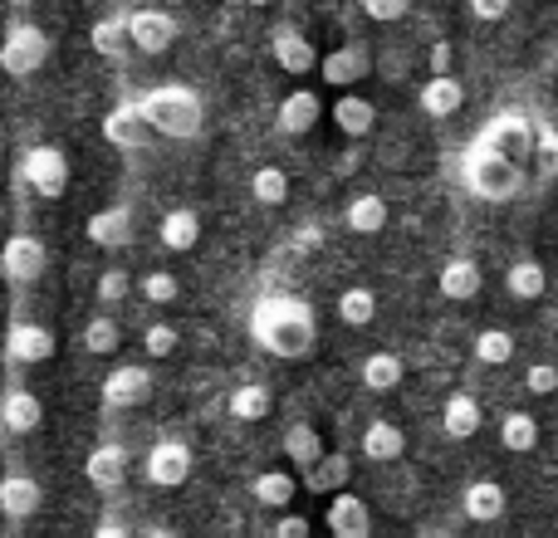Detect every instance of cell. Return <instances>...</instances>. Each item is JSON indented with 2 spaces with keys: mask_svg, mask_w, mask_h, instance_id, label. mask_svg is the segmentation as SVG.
Wrapping results in <instances>:
<instances>
[{
  "mask_svg": "<svg viewBox=\"0 0 558 538\" xmlns=\"http://www.w3.org/2000/svg\"><path fill=\"white\" fill-rule=\"evenodd\" d=\"M78 343H84V353H94V357H113L118 343H123V328L113 323V314H94L84 323V333H78Z\"/></svg>",
  "mask_w": 558,
  "mask_h": 538,
  "instance_id": "d590c367",
  "label": "cell"
},
{
  "mask_svg": "<svg viewBox=\"0 0 558 538\" xmlns=\"http://www.w3.org/2000/svg\"><path fill=\"white\" fill-rule=\"evenodd\" d=\"M270 54H275V64L284 69V74H308V69H318V49L308 45V35L304 29H294V25H279L275 35H270Z\"/></svg>",
  "mask_w": 558,
  "mask_h": 538,
  "instance_id": "ac0fdd59",
  "label": "cell"
},
{
  "mask_svg": "<svg viewBox=\"0 0 558 538\" xmlns=\"http://www.w3.org/2000/svg\"><path fill=\"white\" fill-rule=\"evenodd\" d=\"M505 289H510L514 298H524V304H534V298L549 289V274H544L539 260H514L505 269Z\"/></svg>",
  "mask_w": 558,
  "mask_h": 538,
  "instance_id": "e575fe53",
  "label": "cell"
},
{
  "mask_svg": "<svg viewBox=\"0 0 558 538\" xmlns=\"http://www.w3.org/2000/svg\"><path fill=\"white\" fill-rule=\"evenodd\" d=\"M251 196H255L260 206L289 201V172H284V167H255V176H251Z\"/></svg>",
  "mask_w": 558,
  "mask_h": 538,
  "instance_id": "60d3db41",
  "label": "cell"
},
{
  "mask_svg": "<svg viewBox=\"0 0 558 538\" xmlns=\"http://www.w3.org/2000/svg\"><path fill=\"white\" fill-rule=\"evenodd\" d=\"M251 338L270 357H289V363H299V357H308L314 353V343H318L314 308H308L299 294H260L251 304Z\"/></svg>",
  "mask_w": 558,
  "mask_h": 538,
  "instance_id": "6da1fadb",
  "label": "cell"
},
{
  "mask_svg": "<svg viewBox=\"0 0 558 538\" xmlns=\"http://www.w3.org/2000/svg\"><path fill=\"white\" fill-rule=\"evenodd\" d=\"M88 45H94V54L118 59V54L128 49V15H104V20H94V29H88Z\"/></svg>",
  "mask_w": 558,
  "mask_h": 538,
  "instance_id": "8d00e7d4",
  "label": "cell"
},
{
  "mask_svg": "<svg viewBox=\"0 0 558 538\" xmlns=\"http://www.w3.org/2000/svg\"><path fill=\"white\" fill-rule=\"evenodd\" d=\"M84 475H88V485H94L98 494L123 490V480H128V451H123V445H113V441L94 445V451H88V461H84Z\"/></svg>",
  "mask_w": 558,
  "mask_h": 538,
  "instance_id": "2e32d148",
  "label": "cell"
},
{
  "mask_svg": "<svg viewBox=\"0 0 558 538\" xmlns=\"http://www.w3.org/2000/svg\"><path fill=\"white\" fill-rule=\"evenodd\" d=\"M328 534L333 538H373V514H367V500L338 490L328 494Z\"/></svg>",
  "mask_w": 558,
  "mask_h": 538,
  "instance_id": "9a60e30c",
  "label": "cell"
},
{
  "mask_svg": "<svg viewBox=\"0 0 558 538\" xmlns=\"http://www.w3.org/2000/svg\"><path fill=\"white\" fill-rule=\"evenodd\" d=\"M348 475H353L348 455H324L318 465H308V470H304V490H314V494H338V490L348 485Z\"/></svg>",
  "mask_w": 558,
  "mask_h": 538,
  "instance_id": "d6a6232c",
  "label": "cell"
},
{
  "mask_svg": "<svg viewBox=\"0 0 558 538\" xmlns=\"http://www.w3.org/2000/svg\"><path fill=\"white\" fill-rule=\"evenodd\" d=\"M275 538H308V519H304V514H279V519H275Z\"/></svg>",
  "mask_w": 558,
  "mask_h": 538,
  "instance_id": "7dc6e473",
  "label": "cell"
},
{
  "mask_svg": "<svg viewBox=\"0 0 558 538\" xmlns=\"http://www.w3.org/2000/svg\"><path fill=\"white\" fill-rule=\"evenodd\" d=\"M39 504H45V490H39L35 475H25V470H5V475H0V514H5L10 524L35 519Z\"/></svg>",
  "mask_w": 558,
  "mask_h": 538,
  "instance_id": "5bb4252c",
  "label": "cell"
},
{
  "mask_svg": "<svg viewBox=\"0 0 558 538\" xmlns=\"http://www.w3.org/2000/svg\"><path fill=\"white\" fill-rule=\"evenodd\" d=\"M461 504H465V519H475V524H495V519L505 514V490H500L495 480H475V485H465Z\"/></svg>",
  "mask_w": 558,
  "mask_h": 538,
  "instance_id": "83f0119b",
  "label": "cell"
},
{
  "mask_svg": "<svg viewBox=\"0 0 558 538\" xmlns=\"http://www.w3.org/2000/svg\"><path fill=\"white\" fill-rule=\"evenodd\" d=\"M284 461L299 465V470H308V465L324 461V441H318V431L308 421H294L284 431Z\"/></svg>",
  "mask_w": 558,
  "mask_h": 538,
  "instance_id": "4dcf8cb0",
  "label": "cell"
},
{
  "mask_svg": "<svg viewBox=\"0 0 558 538\" xmlns=\"http://www.w3.org/2000/svg\"><path fill=\"white\" fill-rule=\"evenodd\" d=\"M500 445L505 451H514V455L534 451V445H539V421H534L530 412H510L500 421Z\"/></svg>",
  "mask_w": 558,
  "mask_h": 538,
  "instance_id": "f35d334b",
  "label": "cell"
},
{
  "mask_svg": "<svg viewBox=\"0 0 558 538\" xmlns=\"http://www.w3.org/2000/svg\"><path fill=\"white\" fill-rule=\"evenodd\" d=\"M128 294H133V274H128V269H104V274H98V284H94L98 308H118Z\"/></svg>",
  "mask_w": 558,
  "mask_h": 538,
  "instance_id": "b9f144b4",
  "label": "cell"
},
{
  "mask_svg": "<svg viewBox=\"0 0 558 538\" xmlns=\"http://www.w3.org/2000/svg\"><path fill=\"white\" fill-rule=\"evenodd\" d=\"M524 392H530V396H554L558 392V367L554 363L524 367Z\"/></svg>",
  "mask_w": 558,
  "mask_h": 538,
  "instance_id": "f6af8a7d",
  "label": "cell"
},
{
  "mask_svg": "<svg viewBox=\"0 0 558 538\" xmlns=\"http://www.w3.org/2000/svg\"><path fill=\"white\" fill-rule=\"evenodd\" d=\"M137 294H143L153 308H167V304H177V294H182V279H177L172 269H147V274L137 279Z\"/></svg>",
  "mask_w": 558,
  "mask_h": 538,
  "instance_id": "ab89813d",
  "label": "cell"
},
{
  "mask_svg": "<svg viewBox=\"0 0 558 538\" xmlns=\"http://www.w3.org/2000/svg\"><path fill=\"white\" fill-rule=\"evenodd\" d=\"M475 137H481V143H490L495 152H505L510 162H520L524 172L534 167V118L524 113V108H505V113H495ZM530 182H534V176H530Z\"/></svg>",
  "mask_w": 558,
  "mask_h": 538,
  "instance_id": "8992f818",
  "label": "cell"
},
{
  "mask_svg": "<svg viewBox=\"0 0 558 538\" xmlns=\"http://www.w3.org/2000/svg\"><path fill=\"white\" fill-rule=\"evenodd\" d=\"M534 186H549L558 176V127L534 123Z\"/></svg>",
  "mask_w": 558,
  "mask_h": 538,
  "instance_id": "836d02e7",
  "label": "cell"
},
{
  "mask_svg": "<svg viewBox=\"0 0 558 538\" xmlns=\"http://www.w3.org/2000/svg\"><path fill=\"white\" fill-rule=\"evenodd\" d=\"M94 538H128V529H123L118 519H104V524L94 529Z\"/></svg>",
  "mask_w": 558,
  "mask_h": 538,
  "instance_id": "816d5d0a",
  "label": "cell"
},
{
  "mask_svg": "<svg viewBox=\"0 0 558 538\" xmlns=\"http://www.w3.org/2000/svg\"><path fill=\"white\" fill-rule=\"evenodd\" d=\"M49 54H54V39L39 25H29V20H15V25L5 29V39H0V69H5L10 78L39 74V69L49 64Z\"/></svg>",
  "mask_w": 558,
  "mask_h": 538,
  "instance_id": "277c9868",
  "label": "cell"
},
{
  "mask_svg": "<svg viewBox=\"0 0 558 538\" xmlns=\"http://www.w3.org/2000/svg\"><path fill=\"white\" fill-rule=\"evenodd\" d=\"M461 182L465 192L475 196V201H514V196H524V186H530V172H524L520 162H510L505 152H495L490 143H481V137H471V147H465L461 157Z\"/></svg>",
  "mask_w": 558,
  "mask_h": 538,
  "instance_id": "7a4b0ae2",
  "label": "cell"
},
{
  "mask_svg": "<svg viewBox=\"0 0 558 538\" xmlns=\"http://www.w3.org/2000/svg\"><path fill=\"white\" fill-rule=\"evenodd\" d=\"M318 241H324V231H318V225H299V235H294L299 250H318Z\"/></svg>",
  "mask_w": 558,
  "mask_h": 538,
  "instance_id": "681fc988",
  "label": "cell"
},
{
  "mask_svg": "<svg viewBox=\"0 0 558 538\" xmlns=\"http://www.w3.org/2000/svg\"><path fill=\"white\" fill-rule=\"evenodd\" d=\"M157 241L172 255L196 250V241H202V216H196L192 206H172V211L162 216V225H157Z\"/></svg>",
  "mask_w": 558,
  "mask_h": 538,
  "instance_id": "ffe728a7",
  "label": "cell"
},
{
  "mask_svg": "<svg viewBox=\"0 0 558 538\" xmlns=\"http://www.w3.org/2000/svg\"><path fill=\"white\" fill-rule=\"evenodd\" d=\"M137 108H143V118L153 123L157 137H177V143L196 137V133H202V123H206L202 98H196L186 84H157V88H147V94L137 98Z\"/></svg>",
  "mask_w": 558,
  "mask_h": 538,
  "instance_id": "3957f363",
  "label": "cell"
},
{
  "mask_svg": "<svg viewBox=\"0 0 558 538\" xmlns=\"http://www.w3.org/2000/svg\"><path fill=\"white\" fill-rule=\"evenodd\" d=\"M338 318H343L348 328H367L377 318V294L373 289H363V284L343 289V294H338Z\"/></svg>",
  "mask_w": 558,
  "mask_h": 538,
  "instance_id": "74e56055",
  "label": "cell"
},
{
  "mask_svg": "<svg viewBox=\"0 0 558 538\" xmlns=\"http://www.w3.org/2000/svg\"><path fill=\"white\" fill-rule=\"evenodd\" d=\"M318 113H324V103H318V94L314 88H294V94L279 103V133H289V137H299V133H308V127L318 123Z\"/></svg>",
  "mask_w": 558,
  "mask_h": 538,
  "instance_id": "44dd1931",
  "label": "cell"
},
{
  "mask_svg": "<svg viewBox=\"0 0 558 538\" xmlns=\"http://www.w3.org/2000/svg\"><path fill=\"white\" fill-rule=\"evenodd\" d=\"M153 396V372L143 363H118L113 372L104 377V406L108 412H133Z\"/></svg>",
  "mask_w": 558,
  "mask_h": 538,
  "instance_id": "8fae6325",
  "label": "cell"
},
{
  "mask_svg": "<svg viewBox=\"0 0 558 538\" xmlns=\"http://www.w3.org/2000/svg\"><path fill=\"white\" fill-rule=\"evenodd\" d=\"M432 74H451V45H432Z\"/></svg>",
  "mask_w": 558,
  "mask_h": 538,
  "instance_id": "f907efd6",
  "label": "cell"
},
{
  "mask_svg": "<svg viewBox=\"0 0 558 538\" xmlns=\"http://www.w3.org/2000/svg\"><path fill=\"white\" fill-rule=\"evenodd\" d=\"M251 494H255V504H265V510H289L299 494V480H294V470H260L251 480Z\"/></svg>",
  "mask_w": 558,
  "mask_h": 538,
  "instance_id": "484cf974",
  "label": "cell"
},
{
  "mask_svg": "<svg viewBox=\"0 0 558 538\" xmlns=\"http://www.w3.org/2000/svg\"><path fill=\"white\" fill-rule=\"evenodd\" d=\"M84 231L98 250H128L133 245V211L128 206H104L84 221Z\"/></svg>",
  "mask_w": 558,
  "mask_h": 538,
  "instance_id": "e0dca14e",
  "label": "cell"
},
{
  "mask_svg": "<svg viewBox=\"0 0 558 538\" xmlns=\"http://www.w3.org/2000/svg\"><path fill=\"white\" fill-rule=\"evenodd\" d=\"M461 103H465V88L456 84L451 74H432V78L422 84V113L451 118V113H461Z\"/></svg>",
  "mask_w": 558,
  "mask_h": 538,
  "instance_id": "4316f807",
  "label": "cell"
},
{
  "mask_svg": "<svg viewBox=\"0 0 558 538\" xmlns=\"http://www.w3.org/2000/svg\"><path fill=\"white\" fill-rule=\"evenodd\" d=\"M45 265H49V250L39 235H29V231L5 235V245H0V279H5L10 289H20V294L35 289L39 274H45Z\"/></svg>",
  "mask_w": 558,
  "mask_h": 538,
  "instance_id": "52a82bcc",
  "label": "cell"
},
{
  "mask_svg": "<svg viewBox=\"0 0 558 538\" xmlns=\"http://www.w3.org/2000/svg\"><path fill=\"white\" fill-rule=\"evenodd\" d=\"M245 5H270V0H245Z\"/></svg>",
  "mask_w": 558,
  "mask_h": 538,
  "instance_id": "db71d44e",
  "label": "cell"
},
{
  "mask_svg": "<svg viewBox=\"0 0 558 538\" xmlns=\"http://www.w3.org/2000/svg\"><path fill=\"white\" fill-rule=\"evenodd\" d=\"M367 69H373V54H367V45H343V49H328V54L318 59V74H324L333 88L357 84V78H363Z\"/></svg>",
  "mask_w": 558,
  "mask_h": 538,
  "instance_id": "d6986e66",
  "label": "cell"
},
{
  "mask_svg": "<svg viewBox=\"0 0 558 538\" xmlns=\"http://www.w3.org/2000/svg\"><path fill=\"white\" fill-rule=\"evenodd\" d=\"M153 123L143 118V108H137V98L133 103H113L104 113V143L113 147V152H147L153 147Z\"/></svg>",
  "mask_w": 558,
  "mask_h": 538,
  "instance_id": "30bf717a",
  "label": "cell"
},
{
  "mask_svg": "<svg viewBox=\"0 0 558 538\" xmlns=\"http://www.w3.org/2000/svg\"><path fill=\"white\" fill-rule=\"evenodd\" d=\"M177 343H182V333H177L172 323H147V328H143V347H147V357H172V353H177Z\"/></svg>",
  "mask_w": 558,
  "mask_h": 538,
  "instance_id": "ee69618b",
  "label": "cell"
},
{
  "mask_svg": "<svg viewBox=\"0 0 558 538\" xmlns=\"http://www.w3.org/2000/svg\"><path fill=\"white\" fill-rule=\"evenodd\" d=\"M481 284H485V274L475 260H446L441 274H436V289H441L446 298H456V304H471V298L481 294Z\"/></svg>",
  "mask_w": 558,
  "mask_h": 538,
  "instance_id": "7402d4cb",
  "label": "cell"
},
{
  "mask_svg": "<svg viewBox=\"0 0 558 538\" xmlns=\"http://www.w3.org/2000/svg\"><path fill=\"white\" fill-rule=\"evenodd\" d=\"M357 377H363L367 392H397L407 377V363L397 353H367L363 367H357Z\"/></svg>",
  "mask_w": 558,
  "mask_h": 538,
  "instance_id": "d4e9b609",
  "label": "cell"
},
{
  "mask_svg": "<svg viewBox=\"0 0 558 538\" xmlns=\"http://www.w3.org/2000/svg\"><path fill=\"white\" fill-rule=\"evenodd\" d=\"M441 426H446V436H456V441H471V436L485 426L481 402H475L471 392L446 396V406H441Z\"/></svg>",
  "mask_w": 558,
  "mask_h": 538,
  "instance_id": "603a6c76",
  "label": "cell"
},
{
  "mask_svg": "<svg viewBox=\"0 0 558 538\" xmlns=\"http://www.w3.org/2000/svg\"><path fill=\"white\" fill-rule=\"evenodd\" d=\"M348 231L353 235H377V231H387V201L377 192H363V196H353L348 201Z\"/></svg>",
  "mask_w": 558,
  "mask_h": 538,
  "instance_id": "f546056e",
  "label": "cell"
},
{
  "mask_svg": "<svg viewBox=\"0 0 558 538\" xmlns=\"http://www.w3.org/2000/svg\"><path fill=\"white\" fill-rule=\"evenodd\" d=\"M143 480L153 490H182L192 480V445L177 441V436H162L153 451L143 455Z\"/></svg>",
  "mask_w": 558,
  "mask_h": 538,
  "instance_id": "ba28073f",
  "label": "cell"
},
{
  "mask_svg": "<svg viewBox=\"0 0 558 538\" xmlns=\"http://www.w3.org/2000/svg\"><path fill=\"white\" fill-rule=\"evenodd\" d=\"M5 363L10 367H39L54 357V333H49L45 323H35V318H10L5 328Z\"/></svg>",
  "mask_w": 558,
  "mask_h": 538,
  "instance_id": "9c48e42d",
  "label": "cell"
},
{
  "mask_svg": "<svg viewBox=\"0 0 558 538\" xmlns=\"http://www.w3.org/2000/svg\"><path fill=\"white\" fill-rule=\"evenodd\" d=\"M363 5L367 20H377V25H392V20H402L407 10H412V0H357Z\"/></svg>",
  "mask_w": 558,
  "mask_h": 538,
  "instance_id": "bcb514c9",
  "label": "cell"
},
{
  "mask_svg": "<svg viewBox=\"0 0 558 538\" xmlns=\"http://www.w3.org/2000/svg\"><path fill=\"white\" fill-rule=\"evenodd\" d=\"M147 538H182V534H172V529H153Z\"/></svg>",
  "mask_w": 558,
  "mask_h": 538,
  "instance_id": "f5cc1de1",
  "label": "cell"
},
{
  "mask_svg": "<svg viewBox=\"0 0 558 538\" xmlns=\"http://www.w3.org/2000/svg\"><path fill=\"white\" fill-rule=\"evenodd\" d=\"M0 426H5L10 436H35L39 426H45V406H39V396L29 392L25 382H5V392H0Z\"/></svg>",
  "mask_w": 558,
  "mask_h": 538,
  "instance_id": "4fadbf2b",
  "label": "cell"
},
{
  "mask_svg": "<svg viewBox=\"0 0 558 538\" xmlns=\"http://www.w3.org/2000/svg\"><path fill=\"white\" fill-rule=\"evenodd\" d=\"M475 357H481V363H490V367L510 363V357H514V338L505 333V328H485V333L475 338Z\"/></svg>",
  "mask_w": 558,
  "mask_h": 538,
  "instance_id": "7bdbcfd3",
  "label": "cell"
},
{
  "mask_svg": "<svg viewBox=\"0 0 558 538\" xmlns=\"http://www.w3.org/2000/svg\"><path fill=\"white\" fill-rule=\"evenodd\" d=\"M363 455L373 465H392V461H402L407 455V436H402V426H392V421H367V431H363Z\"/></svg>",
  "mask_w": 558,
  "mask_h": 538,
  "instance_id": "cb8c5ba5",
  "label": "cell"
},
{
  "mask_svg": "<svg viewBox=\"0 0 558 538\" xmlns=\"http://www.w3.org/2000/svg\"><path fill=\"white\" fill-rule=\"evenodd\" d=\"M128 45L143 49V54H167V49L177 45V20L153 5L133 10V15H128Z\"/></svg>",
  "mask_w": 558,
  "mask_h": 538,
  "instance_id": "7c38bea8",
  "label": "cell"
},
{
  "mask_svg": "<svg viewBox=\"0 0 558 538\" xmlns=\"http://www.w3.org/2000/svg\"><path fill=\"white\" fill-rule=\"evenodd\" d=\"M69 176H74L69 172V157H64V147H54V143H35L20 157V182L35 196H45V201H59V196L69 192Z\"/></svg>",
  "mask_w": 558,
  "mask_h": 538,
  "instance_id": "5b68a950",
  "label": "cell"
},
{
  "mask_svg": "<svg viewBox=\"0 0 558 538\" xmlns=\"http://www.w3.org/2000/svg\"><path fill=\"white\" fill-rule=\"evenodd\" d=\"M226 406H231L235 421H251L255 426V421H265V416H270L275 396H270V387H265V382H245V387H235Z\"/></svg>",
  "mask_w": 558,
  "mask_h": 538,
  "instance_id": "1f68e13d",
  "label": "cell"
},
{
  "mask_svg": "<svg viewBox=\"0 0 558 538\" xmlns=\"http://www.w3.org/2000/svg\"><path fill=\"white\" fill-rule=\"evenodd\" d=\"M328 113H333L338 133H348V137H367L373 133V123H377V108L367 103V98H357V94H343Z\"/></svg>",
  "mask_w": 558,
  "mask_h": 538,
  "instance_id": "f1b7e54d",
  "label": "cell"
},
{
  "mask_svg": "<svg viewBox=\"0 0 558 538\" xmlns=\"http://www.w3.org/2000/svg\"><path fill=\"white\" fill-rule=\"evenodd\" d=\"M471 15L475 20H505L510 15V0H471Z\"/></svg>",
  "mask_w": 558,
  "mask_h": 538,
  "instance_id": "c3c4849f",
  "label": "cell"
}]
</instances>
